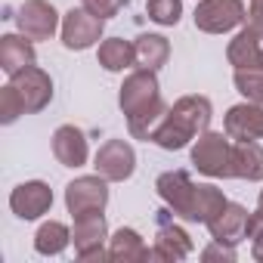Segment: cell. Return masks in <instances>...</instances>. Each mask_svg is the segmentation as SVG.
I'll return each instance as SVG.
<instances>
[{"label":"cell","instance_id":"obj_33","mask_svg":"<svg viewBox=\"0 0 263 263\" xmlns=\"http://www.w3.org/2000/svg\"><path fill=\"white\" fill-rule=\"evenodd\" d=\"M260 68H263V56H260Z\"/></svg>","mask_w":263,"mask_h":263},{"label":"cell","instance_id":"obj_6","mask_svg":"<svg viewBox=\"0 0 263 263\" xmlns=\"http://www.w3.org/2000/svg\"><path fill=\"white\" fill-rule=\"evenodd\" d=\"M108 204V180L99 177V174H90V177H78L65 186V208L74 217H84V214H102Z\"/></svg>","mask_w":263,"mask_h":263},{"label":"cell","instance_id":"obj_17","mask_svg":"<svg viewBox=\"0 0 263 263\" xmlns=\"http://www.w3.org/2000/svg\"><path fill=\"white\" fill-rule=\"evenodd\" d=\"M108 260H115V263H146V260H155V257H152V248L146 245V238L137 229L121 226L108 235Z\"/></svg>","mask_w":263,"mask_h":263},{"label":"cell","instance_id":"obj_12","mask_svg":"<svg viewBox=\"0 0 263 263\" xmlns=\"http://www.w3.org/2000/svg\"><path fill=\"white\" fill-rule=\"evenodd\" d=\"M50 208H53V189L44 180L19 183L10 192V211L19 220H41L44 214H50Z\"/></svg>","mask_w":263,"mask_h":263},{"label":"cell","instance_id":"obj_18","mask_svg":"<svg viewBox=\"0 0 263 263\" xmlns=\"http://www.w3.org/2000/svg\"><path fill=\"white\" fill-rule=\"evenodd\" d=\"M31 65H37V53H34V41L31 37H25L22 31L0 37V68H4L7 78L25 71Z\"/></svg>","mask_w":263,"mask_h":263},{"label":"cell","instance_id":"obj_25","mask_svg":"<svg viewBox=\"0 0 263 263\" xmlns=\"http://www.w3.org/2000/svg\"><path fill=\"white\" fill-rule=\"evenodd\" d=\"M146 16L155 25L174 28L183 19V0H146Z\"/></svg>","mask_w":263,"mask_h":263},{"label":"cell","instance_id":"obj_7","mask_svg":"<svg viewBox=\"0 0 263 263\" xmlns=\"http://www.w3.org/2000/svg\"><path fill=\"white\" fill-rule=\"evenodd\" d=\"M155 189L161 195V201L174 211V217L192 223V211H195V192L198 186L192 183V177L186 171H164L155 180Z\"/></svg>","mask_w":263,"mask_h":263},{"label":"cell","instance_id":"obj_22","mask_svg":"<svg viewBox=\"0 0 263 263\" xmlns=\"http://www.w3.org/2000/svg\"><path fill=\"white\" fill-rule=\"evenodd\" d=\"M134 50H137V65L143 68H164L167 59H171V41L164 34H140L134 41Z\"/></svg>","mask_w":263,"mask_h":263},{"label":"cell","instance_id":"obj_2","mask_svg":"<svg viewBox=\"0 0 263 263\" xmlns=\"http://www.w3.org/2000/svg\"><path fill=\"white\" fill-rule=\"evenodd\" d=\"M192 164L211 180H232V140L226 130H204L192 146Z\"/></svg>","mask_w":263,"mask_h":263},{"label":"cell","instance_id":"obj_10","mask_svg":"<svg viewBox=\"0 0 263 263\" xmlns=\"http://www.w3.org/2000/svg\"><path fill=\"white\" fill-rule=\"evenodd\" d=\"M13 19H16V28L31 41H50L62 28V19L50 0H25Z\"/></svg>","mask_w":263,"mask_h":263},{"label":"cell","instance_id":"obj_24","mask_svg":"<svg viewBox=\"0 0 263 263\" xmlns=\"http://www.w3.org/2000/svg\"><path fill=\"white\" fill-rule=\"evenodd\" d=\"M229 204V198L223 195L220 186L214 183H198V192H195V211H192V223H211L223 208Z\"/></svg>","mask_w":263,"mask_h":263},{"label":"cell","instance_id":"obj_13","mask_svg":"<svg viewBox=\"0 0 263 263\" xmlns=\"http://www.w3.org/2000/svg\"><path fill=\"white\" fill-rule=\"evenodd\" d=\"M174 211H161V223H158V232H155V245H152V257L155 260H164V263H177V260H186L192 254V238L183 226H177L174 220H167Z\"/></svg>","mask_w":263,"mask_h":263},{"label":"cell","instance_id":"obj_11","mask_svg":"<svg viewBox=\"0 0 263 263\" xmlns=\"http://www.w3.org/2000/svg\"><path fill=\"white\" fill-rule=\"evenodd\" d=\"M10 84H13L16 93L22 96L25 115H37V111H44V108L53 102V78H50L41 65H31V68L13 74Z\"/></svg>","mask_w":263,"mask_h":263},{"label":"cell","instance_id":"obj_23","mask_svg":"<svg viewBox=\"0 0 263 263\" xmlns=\"http://www.w3.org/2000/svg\"><path fill=\"white\" fill-rule=\"evenodd\" d=\"M68 245H71V229L59 220H47L34 232V251L41 257H59Z\"/></svg>","mask_w":263,"mask_h":263},{"label":"cell","instance_id":"obj_19","mask_svg":"<svg viewBox=\"0 0 263 263\" xmlns=\"http://www.w3.org/2000/svg\"><path fill=\"white\" fill-rule=\"evenodd\" d=\"M260 56H263V31L254 28V25H245L235 31V37L229 41L226 47V59L229 65L238 71V68H254L260 65Z\"/></svg>","mask_w":263,"mask_h":263},{"label":"cell","instance_id":"obj_27","mask_svg":"<svg viewBox=\"0 0 263 263\" xmlns=\"http://www.w3.org/2000/svg\"><path fill=\"white\" fill-rule=\"evenodd\" d=\"M22 115H25V102H22V96L16 93V87H13V84L0 87V124H13V121H19Z\"/></svg>","mask_w":263,"mask_h":263},{"label":"cell","instance_id":"obj_8","mask_svg":"<svg viewBox=\"0 0 263 263\" xmlns=\"http://www.w3.org/2000/svg\"><path fill=\"white\" fill-rule=\"evenodd\" d=\"M71 241H74V254L81 260H108V223L102 214H84L74 217V229H71Z\"/></svg>","mask_w":263,"mask_h":263},{"label":"cell","instance_id":"obj_28","mask_svg":"<svg viewBox=\"0 0 263 263\" xmlns=\"http://www.w3.org/2000/svg\"><path fill=\"white\" fill-rule=\"evenodd\" d=\"M81 7L90 10L99 19H111V16H118L127 7V0H81Z\"/></svg>","mask_w":263,"mask_h":263},{"label":"cell","instance_id":"obj_29","mask_svg":"<svg viewBox=\"0 0 263 263\" xmlns=\"http://www.w3.org/2000/svg\"><path fill=\"white\" fill-rule=\"evenodd\" d=\"M248 238H251V257L263 263V217H257L254 211L248 220Z\"/></svg>","mask_w":263,"mask_h":263},{"label":"cell","instance_id":"obj_16","mask_svg":"<svg viewBox=\"0 0 263 263\" xmlns=\"http://www.w3.org/2000/svg\"><path fill=\"white\" fill-rule=\"evenodd\" d=\"M248 220H251V211H248L245 204L229 201V204L208 223V232H211V238H217V241L238 245V241L248 238Z\"/></svg>","mask_w":263,"mask_h":263},{"label":"cell","instance_id":"obj_1","mask_svg":"<svg viewBox=\"0 0 263 263\" xmlns=\"http://www.w3.org/2000/svg\"><path fill=\"white\" fill-rule=\"evenodd\" d=\"M211 118H214V105H211L208 96H198V93L180 96L167 108V115H164L161 127L155 130L152 143L164 152H180L211 127Z\"/></svg>","mask_w":263,"mask_h":263},{"label":"cell","instance_id":"obj_32","mask_svg":"<svg viewBox=\"0 0 263 263\" xmlns=\"http://www.w3.org/2000/svg\"><path fill=\"white\" fill-rule=\"evenodd\" d=\"M257 217H263V189H260V195H257V211H254Z\"/></svg>","mask_w":263,"mask_h":263},{"label":"cell","instance_id":"obj_3","mask_svg":"<svg viewBox=\"0 0 263 263\" xmlns=\"http://www.w3.org/2000/svg\"><path fill=\"white\" fill-rule=\"evenodd\" d=\"M161 99H164V96H161L158 74H155L152 68H143V65L130 71V74L124 78L121 90H118V105H121L124 118H134V115H140V111L158 105Z\"/></svg>","mask_w":263,"mask_h":263},{"label":"cell","instance_id":"obj_31","mask_svg":"<svg viewBox=\"0 0 263 263\" xmlns=\"http://www.w3.org/2000/svg\"><path fill=\"white\" fill-rule=\"evenodd\" d=\"M248 25L263 31V0H248Z\"/></svg>","mask_w":263,"mask_h":263},{"label":"cell","instance_id":"obj_14","mask_svg":"<svg viewBox=\"0 0 263 263\" xmlns=\"http://www.w3.org/2000/svg\"><path fill=\"white\" fill-rule=\"evenodd\" d=\"M223 130L229 140H263V105L260 102H238L226 111Z\"/></svg>","mask_w":263,"mask_h":263},{"label":"cell","instance_id":"obj_15","mask_svg":"<svg viewBox=\"0 0 263 263\" xmlns=\"http://www.w3.org/2000/svg\"><path fill=\"white\" fill-rule=\"evenodd\" d=\"M53 158L62 164V167H84L87 158H90V146H87V137L84 130L74 127V124H62L56 127L53 134Z\"/></svg>","mask_w":263,"mask_h":263},{"label":"cell","instance_id":"obj_26","mask_svg":"<svg viewBox=\"0 0 263 263\" xmlns=\"http://www.w3.org/2000/svg\"><path fill=\"white\" fill-rule=\"evenodd\" d=\"M235 90L248 99V102H260L263 105V68L254 65V68H238L235 71Z\"/></svg>","mask_w":263,"mask_h":263},{"label":"cell","instance_id":"obj_9","mask_svg":"<svg viewBox=\"0 0 263 263\" xmlns=\"http://www.w3.org/2000/svg\"><path fill=\"white\" fill-rule=\"evenodd\" d=\"M93 167L108 183H124L137 171V152L127 140H105L93 158Z\"/></svg>","mask_w":263,"mask_h":263},{"label":"cell","instance_id":"obj_21","mask_svg":"<svg viewBox=\"0 0 263 263\" xmlns=\"http://www.w3.org/2000/svg\"><path fill=\"white\" fill-rule=\"evenodd\" d=\"M96 59H99V65H102L105 71H115V74H118V71L134 68L137 50H134V44L124 41V37H105V41H99Z\"/></svg>","mask_w":263,"mask_h":263},{"label":"cell","instance_id":"obj_5","mask_svg":"<svg viewBox=\"0 0 263 263\" xmlns=\"http://www.w3.org/2000/svg\"><path fill=\"white\" fill-rule=\"evenodd\" d=\"M102 31H105V19L93 16L90 10L84 7H71L65 16H62V28H59V37H62V47L65 50H90L102 41Z\"/></svg>","mask_w":263,"mask_h":263},{"label":"cell","instance_id":"obj_4","mask_svg":"<svg viewBox=\"0 0 263 263\" xmlns=\"http://www.w3.org/2000/svg\"><path fill=\"white\" fill-rule=\"evenodd\" d=\"M192 19L204 34H226L248 22V7L245 0H198Z\"/></svg>","mask_w":263,"mask_h":263},{"label":"cell","instance_id":"obj_30","mask_svg":"<svg viewBox=\"0 0 263 263\" xmlns=\"http://www.w3.org/2000/svg\"><path fill=\"white\" fill-rule=\"evenodd\" d=\"M201 260H226V263H232L235 260V245H226V241H211L204 251H201Z\"/></svg>","mask_w":263,"mask_h":263},{"label":"cell","instance_id":"obj_20","mask_svg":"<svg viewBox=\"0 0 263 263\" xmlns=\"http://www.w3.org/2000/svg\"><path fill=\"white\" fill-rule=\"evenodd\" d=\"M232 177L248 183L263 180V146L257 140H232Z\"/></svg>","mask_w":263,"mask_h":263}]
</instances>
